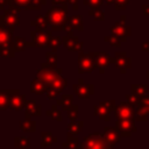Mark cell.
Wrapping results in <instances>:
<instances>
[{
    "instance_id": "cell-1",
    "label": "cell",
    "mask_w": 149,
    "mask_h": 149,
    "mask_svg": "<svg viewBox=\"0 0 149 149\" xmlns=\"http://www.w3.org/2000/svg\"><path fill=\"white\" fill-rule=\"evenodd\" d=\"M47 22L51 31H66L68 29V3L52 5L45 13Z\"/></svg>"
},
{
    "instance_id": "cell-2",
    "label": "cell",
    "mask_w": 149,
    "mask_h": 149,
    "mask_svg": "<svg viewBox=\"0 0 149 149\" xmlns=\"http://www.w3.org/2000/svg\"><path fill=\"white\" fill-rule=\"evenodd\" d=\"M78 149H113L104 139L102 133L93 132L85 136L79 143Z\"/></svg>"
},
{
    "instance_id": "cell-3",
    "label": "cell",
    "mask_w": 149,
    "mask_h": 149,
    "mask_svg": "<svg viewBox=\"0 0 149 149\" xmlns=\"http://www.w3.org/2000/svg\"><path fill=\"white\" fill-rule=\"evenodd\" d=\"M114 115L116 120H135V105L127 100L121 101L115 106Z\"/></svg>"
},
{
    "instance_id": "cell-4",
    "label": "cell",
    "mask_w": 149,
    "mask_h": 149,
    "mask_svg": "<svg viewBox=\"0 0 149 149\" xmlns=\"http://www.w3.org/2000/svg\"><path fill=\"white\" fill-rule=\"evenodd\" d=\"M115 106H116V104H115V100H113V99L100 101L98 105L93 106V109H94L93 114L95 116H98L100 120L108 122L111 120V112L114 111Z\"/></svg>"
},
{
    "instance_id": "cell-5",
    "label": "cell",
    "mask_w": 149,
    "mask_h": 149,
    "mask_svg": "<svg viewBox=\"0 0 149 149\" xmlns=\"http://www.w3.org/2000/svg\"><path fill=\"white\" fill-rule=\"evenodd\" d=\"M62 72H63L62 68H57V69H42V68H40L36 70L35 78L40 79L41 81H43L47 85H50L56 79L62 77Z\"/></svg>"
},
{
    "instance_id": "cell-6",
    "label": "cell",
    "mask_w": 149,
    "mask_h": 149,
    "mask_svg": "<svg viewBox=\"0 0 149 149\" xmlns=\"http://www.w3.org/2000/svg\"><path fill=\"white\" fill-rule=\"evenodd\" d=\"M31 42L35 48H45L49 44V41L51 38V31L50 30H38L34 29L30 31Z\"/></svg>"
},
{
    "instance_id": "cell-7",
    "label": "cell",
    "mask_w": 149,
    "mask_h": 149,
    "mask_svg": "<svg viewBox=\"0 0 149 149\" xmlns=\"http://www.w3.org/2000/svg\"><path fill=\"white\" fill-rule=\"evenodd\" d=\"M0 22L3 26H6L10 31L14 33L15 27H17L20 24V17H19L17 13H15L10 8H8V9H3V13L0 14Z\"/></svg>"
},
{
    "instance_id": "cell-8",
    "label": "cell",
    "mask_w": 149,
    "mask_h": 149,
    "mask_svg": "<svg viewBox=\"0 0 149 149\" xmlns=\"http://www.w3.org/2000/svg\"><path fill=\"white\" fill-rule=\"evenodd\" d=\"M111 63H113L121 73H125L128 69L132 68V58L127 56L125 51H119L115 52L113 57H111Z\"/></svg>"
},
{
    "instance_id": "cell-9",
    "label": "cell",
    "mask_w": 149,
    "mask_h": 149,
    "mask_svg": "<svg viewBox=\"0 0 149 149\" xmlns=\"http://www.w3.org/2000/svg\"><path fill=\"white\" fill-rule=\"evenodd\" d=\"M94 70V62L91 52L85 54L80 51L78 54V73L92 72Z\"/></svg>"
},
{
    "instance_id": "cell-10",
    "label": "cell",
    "mask_w": 149,
    "mask_h": 149,
    "mask_svg": "<svg viewBox=\"0 0 149 149\" xmlns=\"http://www.w3.org/2000/svg\"><path fill=\"white\" fill-rule=\"evenodd\" d=\"M68 86V80L63 77H59L58 79H56L54 83H51L50 85H48L47 87V92L45 95L49 100L51 99H56L58 97V94Z\"/></svg>"
},
{
    "instance_id": "cell-11",
    "label": "cell",
    "mask_w": 149,
    "mask_h": 149,
    "mask_svg": "<svg viewBox=\"0 0 149 149\" xmlns=\"http://www.w3.org/2000/svg\"><path fill=\"white\" fill-rule=\"evenodd\" d=\"M72 90L76 93V95L81 98V99H86V98L94 94V85L93 84H85L83 78H79L78 83L72 85Z\"/></svg>"
},
{
    "instance_id": "cell-12",
    "label": "cell",
    "mask_w": 149,
    "mask_h": 149,
    "mask_svg": "<svg viewBox=\"0 0 149 149\" xmlns=\"http://www.w3.org/2000/svg\"><path fill=\"white\" fill-rule=\"evenodd\" d=\"M94 62V68H98L100 73H104L105 70L111 64V57L107 52L104 51H92L91 52Z\"/></svg>"
},
{
    "instance_id": "cell-13",
    "label": "cell",
    "mask_w": 149,
    "mask_h": 149,
    "mask_svg": "<svg viewBox=\"0 0 149 149\" xmlns=\"http://www.w3.org/2000/svg\"><path fill=\"white\" fill-rule=\"evenodd\" d=\"M115 127L119 130L121 137H130L132 134L137 130L135 120H116Z\"/></svg>"
},
{
    "instance_id": "cell-14",
    "label": "cell",
    "mask_w": 149,
    "mask_h": 149,
    "mask_svg": "<svg viewBox=\"0 0 149 149\" xmlns=\"http://www.w3.org/2000/svg\"><path fill=\"white\" fill-rule=\"evenodd\" d=\"M109 30H111V34L116 35L118 37H120L121 42H126L127 37H129L132 35V27L126 26L121 21H116L115 23H113L109 27Z\"/></svg>"
},
{
    "instance_id": "cell-15",
    "label": "cell",
    "mask_w": 149,
    "mask_h": 149,
    "mask_svg": "<svg viewBox=\"0 0 149 149\" xmlns=\"http://www.w3.org/2000/svg\"><path fill=\"white\" fill-rule=\"evenodd\" d=\"M102 135H104L105 141H106L112 148H114V146H115L118 142H120V140H121V135H120L119 130L116 129V127H108V126H106V127L104 128Z\"/></svg>"
},
{
    "instance_id": "cell-16",
    "label": "cell",
    "mask_w": 149,
    "mask_h": 149,
    "mask_svg": "<svg viewBox=\"0 0 149 149\" xmlns=\"http://www.w3.org/2000/svg\"><path fill=\"white\" fill-rule=\"evenodd\" d=\"M73 29H77L79 31L84 30V23H83V16L80 14L71 15L68 20V36H73Z\"/></svg>"
},
{
    "instance_id": "cell-17",
    "label": "cell",
    "mask_w": 149,
    "mask_h": 149,
    "mask_svg": "<svg viewBox=\"0 0 149 149\" xmlns=\"http://www.w3.org/2000/svg\"><path fill=\"white\" fill-rule=\"evenodd\" d=\"M63 44L64 47L70 51H78L80 52L84 45L83 41H79L76 36H63Z\"/></svg>"
},
{
    "instance_id": "cell-18",
    "label": "cell",
    "mask_w": 149,
    "mask_h": 149,
    "mask_svg": "<svg viewBox=\"0 0 149 149\" xmlns=\"http://www.w3.org/2000/svg\"><path fill=\"white\" fill-rule=\"evenodd\" d=\"M26 95L20 93V90L16 88L15 93H13V95L10 97V107L14 111H22L24 109V106H26Z\"/></svg>"
},
{
    "instance_id": "cell-19",
    "label": "cell",
    "mask_w": 149,
    "mask_h": 149,
    "mask_svg": "<svg viewBox=\"0 0 149 149\" xmlns=\"http://www.w3.org/2000/svg\"><path fill=\"white\" fill-rule=\"evenodd\" d=\"M24 115H26V119H30L31 116H40L41 115V106L37 105L36 100L30 99V100L26 101Z\"/></svg>"
},
{
    "instance_id": "cell-20",
    "label": "cell",
    "mask_w": 149,
    "mask_h": 149,
    "mask_svg": "<svg viewBox=\"0 0 149 149\" xmlns=\"http://www.w3.org/2000/svg\"><path fill=\"white\" fill-rule=\"evenodd\" d=\"M15 90H0V111H6L10 107V97L15 93Z\"/></svg>"
},
{
    "instance_id": "cell-21",
    "label": "cell",
    "mask_w": 149,
    "mask_h": 149,
    "mask_svg": "<svg viewBox=\"0 0 149 149\" xmlns=\"http://www.w3.org/2000/svg\"><path fill=\"white\" fill-rule=\"evenodd\" d=\"M47 87H48V85L44 84L43 81H41L37 78H33L30 80V84H29L30 92L35 93V94H43V93H45L47 92Z\"/></svg>"
},
{
    "instance_id": "cell-22",
    "label": "cell",
    "mask_w": 149,
    "mask_h": 149,
    "mask_svg": "<svg viewBox=\"0 0 149 149\" xmlns=\"http://www.w3.org/2000/svg\"><path fill=\"white\" fill-rule=\"evenodd\" d=\"M10 42H13V31L0 22V47Z\"/></svg>"
},
{
    "instance_id": "cell-23",
    "label": "cell",
    "mask_w": 149,
    "mask_h": 149,
    "mask_svg": "<svg viewBox=\"0 0 149 149\" xmlns=\"http://www.w3.org/2000/svg\"><path fill=\"white\" fill-rule=\"evenodd\" d=\"M72 101H73V95L72 94H62L61 99H57L56 100V105L57 106H61V108L63 111L68 112L71 108V106L73 105Z\"/></svg>"
},
{
    "instance_id": "cell-24",
    "label": "cell",
    "mask_w": 149,
    "mask_h": 149,
    "mask_svg": "<svg viewBox=\"0 0 149 149\" xmlns=\"http://www.w3.org/2000/svg\"><path fill=\"white\" fill-rule=\"evenodd\" d=\"M79 139L76 135H72L71 133L66 134V141L62 143V148L64 149H78L79 148Z\"/></svg>"
},
{
    "instance_id": "cell-25",
    "label": "cell",
    "mask_w": 149,
    "mask_h": 149,
    "mask_svg": "<svg viewBox=\"0 0 149 149\" xmlns=\"http://www.w3.org/2000/svg\"><path fill=\"white\" fill-rule=\"evenodd\" d=\"M41 147L42 148H48L51 147L52 143H56L58 141V139L56 136H54V134L51 132H42L41 133Z\"/></svg>"
},
{
    "instance_id": "cell-26",
    "label": "cell",
    "mask_w": 149,
    "mask_h": 149,
    "mask_svg": "<svg viewBox=\"0 0 149 149\" xmlns=\"http://www.w3.org/2000/svg\"><path fill=\"white\" fill-rule=\"evenodd\" d=\"M16 54V48H15V44L14 42H10V43H7V44H3L0 47V57H14Z\"/></svg>"
},
{
    "instance_id": "cell-27",
    "label": "cell",
    "mask_w": 149,
    "mask_h": 149,
    "mask_svg": "<svg viewBox=\"0 0 149 149\" xmlns=\"http://www.w3.org/2000/svg\"><path fill=\"white\" fill-rule=\"evenodd\" d=\"M149 118V108L136 105L135 106V120L139 122H144Z\"/></svg>"
},
{
    "instance_id": "cell-28",
    "label": "cell",
    "mask_w": 149,
    "mask_h": 149,
    "mask_svg": "<svg viewBox=\"0 0 149 149\" xmlns=\"http://www.w3.org/2000/svg\"><path fill=\"white\" fill-rule=\"evenodd\" d=\"M29 2L30 0H8V8H10L12 10L19 14L21 9H26Z\"/></svg>"
},
{
    "instance_id": "cell-29",
    "label": "cell",
    "mask_w": 149,
    "mask_h": 149,
    "mask_svg": "<svg viewBox=\"0 0 149 149\" xmlns=\"http://www.w3.org/2000/svg\"><path fill=\"white\" fill-rule=\"evenodd\" d=\"M30 26H33L35 29H38V30H47V28L49 27L47 19L43 15H37L34 20H31Z\"/></svg>"
},
{
    "instance_id": "cell-30",
    "label": "cell",
    "mask_w": 149,
    "mask_h": 149,
    "mask_svg": "<svg viewBox=\"0 0 149 149\" xmlns=\"http://www.w3.org/2000/svg\"><path fill=\"white\" fill-rule=\"evenodd\" d=\"M13 42H14V44H15L16 51H23L27 47H34L31 41L29 42V41L24 40V38L21 37V36H14V37H13Z\"/></svg>"
},
{
    "instance_id": "cell-31",
    "label": "cell",
    "mask_w": 149,
    "mask_h": 149,
    "mask_svg": "<svg viewBox=\"0 0 149 149\" xmlns=\"http://www.w3.org/2000/svg\"><path fill=\"white\" fill-rule=\"evenodd\" d=\"M20 129L22 132H27V133H34L36 132V121L31 120V119H24V121H20Z\"/></svg>"
},
{
    "instance_id": "cell-32",
    "label": "cell",
    "mask_w": 149,
    "mask_h": 149,
    "mask_svg": "<svg viewBox=\"0 0 149 149\" xmlns=\"http://www.w3.org/2000/svg\"><path fill=\"white\" fill-rule=\"evenodd\" d=\"M84 126V121H70L68 123V133H71L72 135H78Z\"/></svg>"
},
{
    "instance_id": "cell-33",
    "label": "cell",
    "mask_w": 149,
    "mask_h": 149,
    "mask_svg": "<svg viewBox=\"0 0 149 149\" xmlns=\"http://www.w3.org/2000/svg\"><path fill=\"white\" fill-rule=\"evenodd\" d=\"M45 114H47V116H50V118H51L52 120H55V121L61 122V121L63 120L62 112L58 109V106H57V105H52L51 108L45 112Z\"/></svg>"
},
{
    "instance_id": "cell-34",
    "label": "cell",
    "mask_w": 149,
    "mask_h": 149,
    "mask_svg": "<svg viewBox=\"0 0 149 149\" xmlns=\"http://www.w3.org/2000/svg\"><path fill=\"white\" fill-rule=\"evenodd\" d=\"M14 147L17 149H28L30 148V141L28 137H22V136H16L14 139Z\"/></svg>"
},
{
    "instance_id": "cell-35",
    "label": "cell",
    "mask_w": 149,
    "mask_h": 149,
    "mask_svg": "<svg viewBox=\"0 0 149 149\" xmlns=\"http://www.w3.org/2000/svg\"><path fill=\"white\" fill-rule=\"evenodd\" d=\"M62 43H63V37H61V36H51L48 47L51 48V52H55L56 54L58 47H61Z\"/></svg>"
},
{
    "instance_id": "cell-36",
    "label": "cell",
    "mask_w": 149,
    "mask_h": 149,
    "mask_svg": "<svg viewBox=\"0 0 149 149\" xmlns=\"http://www.w3.org/2000/svg\"><path fill=\"white\" fill-rule=\"evenodd\" d=\"M88 15L93 16L95 21H104V20H105V13H104V10H101L100 8L91 7L90 10H88Z\"/></svg>"
},
{
    "instance_id": "cell-37",
    "label": "cell",
    "mask_w": 149,
    "mask_h": 149,
    "mask_svg": "<svg viewBox=\"0 0 149 149\" xmlns=\"http://www.w3.org/2000/svg\"><path fill=\"white\" fill-rule=\"evenodd\" d=\"M45 3H47V0H30L29 5L26 7L24 10H38Z\"/></svg>"
},
{
    "instance_id": "cell-38",
    "label": "cell",
    "mask_w": 149,
    "mask_h": 149,
    "mask_svg": "<svg viewBox=\"0 0 149 149\" xmlns=\"http://www.w3.org/2000/svg\"><path fill=\"white\" fill-rule=\"evenodd\" d=\"M45 57H47L45 63H48L52 69H57V55L55 52L47 51L45 52Z\"/></svg>"
},
{
    "instance_id": "cell-39",
    "label": "cell",
    "mask_w": 149,
    "mask_h": 149,
    "mask_svg": "<svg viewBox=\"0 0 149 149\" xmlns=\"http://www.w3.org/2000/svg\"><path fill=\"white\" fill-rule=\"evenodd\" d=\"M104 40H105L106 42H108L109 44H112L113 47H121V40H120V37H118L116 35L111 34V35H108V36H105Z\"/></svg>"
},
{
    "instance_id": "cell-40",
    "label": "cell",
    "mask_w": 149,
    "mask_h": 149,
    "mask_svg": "<svg viewBox=\"0 0 149 149\" xmlns=\"http://www.w3.org/2000/svg\"><path fill=\"white\" fill-rule=\"evenodd\" d=\"M78 106L77 105H72L71 108L66 112L68 113V119L70 121H77V116H78Z\"/></svg>"
},
{
    "instance_id": "cell-41",
    "label": "cell",
    "mask_w": 149,
    "mask_h": 149,
    "mask_svg": "<svg viewBox=\"0 0 149 149\" xmlns=\"http://www.w3.org/2000/svg\"><path fill=\"white\" fill-rule=\"evenodd\" d=\"M130 0H115L114 1V7L116 10H123L126 7L129 5Z\"/></svg>"
},
{
    "instance_id": "cell-42",
    "label": "cell",
    "mask_w": 149,
    "mask_h": 149,
    "mask_svg": "<svg viewBox=\"0 0 149 149\" xmlns=\"http://www.w3.org/2000/svg\"><path fill=\"white\" fill-rule=\"evenodd\" d=\"M83 2H84V5L90 6V8H91V7L100 8V6H101L105 1H104V0H83Z\"/></svg>"
},
{
    "instance_id": "cell-43",
    "label": "cell",
    "mask_w": 149,
    "mask_h": 149,
    "mask_svg": "<svg viewBox=\"0 0 149 149\" xmlns=\"http://www.w3.org/2000/svg\"><path fill=\"white\" fill-rule=\"evenodd\" d=\"M136 105H140V106H143V107L149 108V94H146V95L139 101V104H136Z\"/></svg>"
},
{
    "instance_id": "cell-44",
    "label": "cell",
    "mask_w": 149,
    "mask_h": 149,
    "mask_svg": "<svg viewBox=\"0 0 149 149\" xmlns=\"http://www.w3.org/2000/svg\"><path fill=\"white\" fill-rule=\"evenodd\" d=\"M141 9H142V13H143L144 15H149V5L142 3V5H141Z\"/></svg>"
},
{
    "instance_id": "cell-45",
    "label": "cell",
    "mask_w": 149,
    "mask_h": 149,
    "mask_svg": "<svg viewBox=\"0 0 149 149\" xmlns=\"http://www.w3.org/2000/svg\"><path fill=\"white\" fill-rule=\"evenodd\" d=\"M68 3H70L72 6V9L73 10H77L78 9V1L77 0H69Z\"/></svg>"
},
{
    "instance_id": "cell-46",
    "label": "cell",
    "mask_w": 149,
    "mask_h": 149,
    "mask_svg": "<svg viewBox=\"0 0 149 149\" xmlns=\"http://www.w3.org/2000/svg\"><path fill=\"white\" fill-rule=\"evenodd\" d=\"M141 49H142L143 51H147V52H149V41H146V42H143V43H142V45H141Z\"/></svg>"
},
{
    "instance_id": "cell-47",
    "label": "cell",
    "mask_w": 149,
    "mask_h": 149,
    "mask_svg": "<svg viewBox=\"0 0 149 149\" xmlns=\"http://www.w3.org/2000/svg\"><path fill=\"white\" fill-rule=\"evenodd\" d=\"M69 0H51L52 5H62V3H68Z\"/></svg>"
},
{
    "instance_id": "cell-48",
    "label": "cell",
    "mask_w": 149,
    "mask_h": 149,
    "mask_svg": "<svg viewBox=\"0 0 149 149\" xmlns=\"http://www.w3.org/2000/svg\"><path fill=\"white\" fill-rule=\"evenodd\" d=\"M6 5H8V0H0V10H3Z\"/></svg>"
},
{
    "instance_id": "cell-49",
    "label": "cell",
    "mask_w": 149,
    "mask_h": 149,
    "mask_svg": "<svg viewBox=\"0 0 149 149\" xmlns=\"http://www.w3.org/2000/svg\"><path fill=\"white\" fill-rule=\"evenodd\" d=\"M105 2H107V3H114V1L115 0H104Z\"/></svg>"
},
{
    "instance_id": "cell-50",
    "label": "cell",
    "mask_w": 149,
    "mask_h": 149,
    "mask_svg": "<svg viewBox=\"0 0 149 149\" xmlns=\"http://www.w3.org/2000/svg\"><path fill=\"white\" fill-rule=\"evenodd\" d=\"M147 78H148V79H149V70H148V71H147Z\"/></svg>"
}]
</instances>
